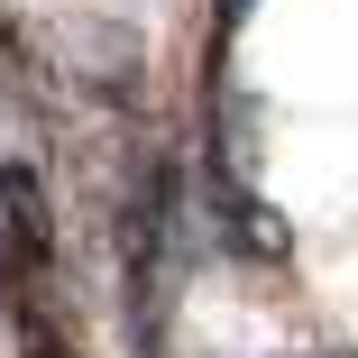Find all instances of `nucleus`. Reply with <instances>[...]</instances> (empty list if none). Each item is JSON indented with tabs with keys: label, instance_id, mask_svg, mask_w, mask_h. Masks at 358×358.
I'll use <instances>...</instances> for the list:
<instances>
[{
	"label": "nucleus",
	"instance_id": "f257e3e1",
	"mask_svg": "<svg viewBox=\"0 0 358 358\" xmlns=\"http://www.w3.org/2000/svg\"><path fill=\"white\" fill-rule=\"evenodd\" d=\"M184 294V166L138 157L120 193V303H129V358H166V313Z\"/></svg>",
	"mask_w": 358,
	"mask_h": 358
},
{
	"label": "nucleus",
	"instance_id": "f03ea898",
	"mask_svg": "<svg viewBox=\"0 0 358 358\" xmlns=\"http://www.w3.org/2000/svg\"><path fill=\"white\" fill-rule=\"evenodd\" d=\"M193 184H202V221H211V239H221L230 257H248V266H285V257H294V239H285V221H275V202L239 175L221 120H211L202 157H193Z\"/></svg>",
	"mask_w": 358,
	"mask_h": 358
},
{
	"label": "nucleus",
	"instance_id": "7ed1b4c3",
	"mask_svg": "<svg viewBox=\"0 0 358 358\" xmlns=\"http://www.w3.org/2000/svg\"><path fill=\"white\" fill-rule=\"evenodd\" d=\"M257 10V0H221V10H211V83L230 74V46H239V19Z\"/></svg>",
	"mask_w": 358,
	"mask_h": 358
},
{
	"label": "nucleus",
	"instance_id": "20e7f679",
	"mask_svg": "<svg viewBox=\"0 0 358 358\" xmlns=\"http://www.w3.org/2000/svg\"><path fill=\"white\" fill-rule=\"evenodd\" d=\"M28 358H64V322H55V313H46V322L28 313Z\"/></svg>",
	"mask_w": 358,
	"mask_h": 358
}]
</instances>
